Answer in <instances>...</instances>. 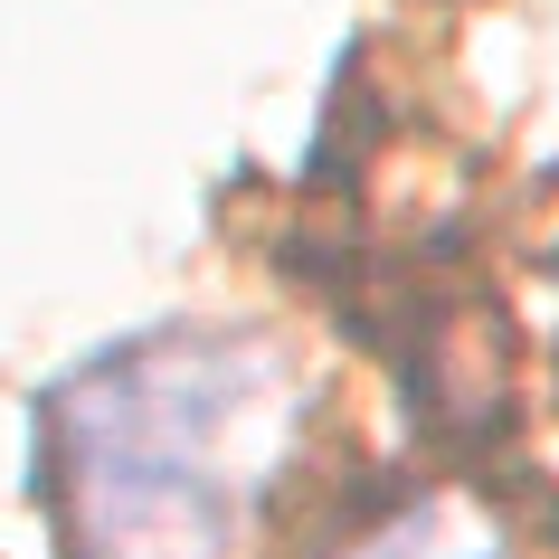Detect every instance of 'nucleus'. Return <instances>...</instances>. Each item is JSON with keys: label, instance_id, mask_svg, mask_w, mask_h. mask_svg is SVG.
<instances>
[{"label": "nucleus", "instance_id": "1", "mask_svg": "<svg viewBox=\"0 0 559 559\" xmlns=\"http://www.w3.org/2000/svg\"><path fill=\"white\" fill-rule=\"evenodd\" d=\"M313 389L265 332H143L58 389L48 484L86 559H237L304 465Z\"/></svg>", "mask_w": 559, "mask_h": 559}, {"label": "nucleus", "instance_id": "2", "mask_svg": "<svg viewBox=\"0 0 559 559\" xmlns=\"http://www.w3.org/2000/svg\"><path fill=\"white\" fill-rule=\"evenodd\" d=\"M352 559H531V550L484 493H427L408 512H389Z\"/></svg>", "mask_w": 559, "mask_h": 559}]
</instances>
